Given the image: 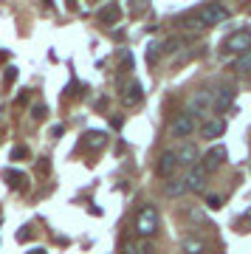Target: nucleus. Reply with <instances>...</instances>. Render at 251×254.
I'll return each instance as SVG.
<instances>
[{
    "mask_svg": "<svg viewBox=\"0 0 251 254\" xmlns=\"http://www.w3.org/2000/svg\"><path fill=\"white\" fill-rule=\"evenodd\" d=\"M135 232L141 237H153L158 232V209L150 206V203L138 209V215H135Z\"/></svg>",
    "mask_w": 251,
    "mask_h": 254,
    "instance_id": "obj_1",
    "label": "nucleus"
},
{
    "mask_svg": "<svg viewBox=\"0 0 251 254\" xmlns=\"http://www.w3.org/2000/svg\"><path fill=\"white\" fill-rule=\"evenodd\" d=\"M223 51L226 54H249L251 51V31L249 28H240V31H234L223 40Z\"/></svg>",
    "mask_w": 251,
    "mask_h": 254,
    "instance_id": "obj_2",
    "label": "nucleus"
},
{
    "mask_svg": "<svg viewBox=\"0 0 251 254\" xmlns=\"http://www.w3.org/2000/svg\"><path fill=\"white\" fill-rule=\"evenodd\" d=\"M229 14H232V11L226 9L223 3H206L203 9L197 11V17H200L203 26H220L223 20H229Z\"/></svg>",
    "mask_w": 251,
    "mask_h": 254,
    "instance_id": "obj_3",
    "label": "nucleus"
},
{
    "mask_svg": "<svg viewBox=\"0 0 251 254\" xmlns=\"http://www.w3.org/2000/svg\"><path fill=\"white\" fill-rule=\"evenodd\" d=\"M189 116H206L209 110L215 108V91H197L189 99Z\"/></svg>",
    "mask_w": 251,
    "mask_h": 254,
    "instance_id": "obj_4",
    "label": "nucleus"
},
{
    "mask_svg": "<svg viewBox=\"0 0 251 254\" xmlns=\"http://www.w3.org/2000/svg\"><path fill=\"white\" fill-rule=\"evenodd\" d=\"M209 173L203 170V164H195V167H189L187 175H184V181H187V190L189 192H200L203 190V184H206Z\"/></svg>",
    "mask_w": 251,
    "mask_h": 254,
    "instance_id": "obj_5",
    "label": "nucleus"
},
{
    "mask_svg": "<svg viewBox=\"0 0 251 254\" xmlns=\"http://www.w3.org/2000/svg\"><path fill=\"white\" fill-rule=\"evenodd\" d=\"M122 102H125L127 108H135V105L144 102V91L135 79H127L125 85H122Z\"/></svg>",
    "mask_w": 251,
    "mask_h": 254,
    "instance_id": "obj_6",
    "label": "nucleus"
},
{
    "mask_svg": "<svg viewBox=\"0 0 251 254\" xmlns=\"http://www.w3.org/2000/svg\"><path fill=\"white\" fill-rule=\"evenodd\" d=\"M226 133V122L220 116H206L200 122V138H220Z\"/></svg>",
    "mask_w": 251,
    "mask_h": 254,
    "instance_id": "obj_7",
    "label": "nucleus"
},
{
    "mask_svg": "<svg viewBox=\"0 0 251 254\" xmlns=\"http://www.w3.org/2000/svg\"><path fill=\"white\" fill-rule=\"evenodd\" d=\"M170 133H172L175 138H184V136H189V133H195V116H189V113H181L178 119H172Z\"/></svg>",
    "mask_w": 251,
    "mask_h": 254,
    "instance_id": "obj_8",
    "label": "nucleus"
},
{
    "mask_svg": "<svg viewBox=\"0 0 251 254\" xmlns=\"http://www.w3.org/2000/svg\"><path fill=\"white\" fill-rule=\"evenodd\" d=\"M175 170H178V158H175L172 150H167V153L158 158V164H155V175H158V178H170Z\"/></svg>",
    "mask_w": 251,
    "mask_h": 254,
    "instance_id": "obj_9",
    "label": "nucleus"
},
{
    "mask_svg": "<svg viewBox=\"0 0 251 254\" xmlns=\"http://www.w3.org/2000/svg\"><path fill=\"white\" fill-rule=\"evenodd\" d=\"M226 158H229L226 147H212V150L203 155V161H200V164H203V170H206V173H215V170L226 161Z\"/></svg>",
    "mask_w": 251,
    "mask_h": 254,
    "instance_id": "obj_10",
    "label": "nucleus"
},
{
    "mask_svg": "<svg viewBox=\"0 0 251 254\" xmlns=\"http://www.w3.org/2000/svg\"><path fill=\"white\" fill-rule=\"evenodd\" d=\"M181 252L184 254H212L206 240H200V237H195V235H187L181 240Z\"/></svg>",
    "mask_w": 251,
    "mask_h": 254,
    "instance_id": "obj_11",
    "label": "nucleus"
},
{
    "mask_svg": "<svg viewBox=\"0 0 251 254\" xmlns=\"http://www.w3.org/2000/svg\"><path fill=\"white\" fill-rule=\"evenodd\" d=\"M175 158H178V164L181 167H195L197 164V147L195 144H181L178 150H175Z\"/></svg>",
    "mask_w": 251,
    "mask_h": 254,
    "instance_id": "obj_12",
    "label": "nucleus"
},
{
    "mask_svg": "<svg viewBox=\"0 0 251 254\" xmlns=\"http://www.w3.org/2000/svg\"><path fill=\"white\" fill-rule=\"evenodd\" d=\"M232 102H234V88H220V91H215V108L217 113H226V110L232 108Z\"/></svg>",
    "mask_w": 251,
    "mask_h": 254,
    "instance_id": "obj_13",
    "label": "nucleus"
},
{
    "mask_svg": "<svg viewBox=\"0 0 251 254\" xmlns=\"http://www.w3.org/2000/svg\"><path fill=\"white\" fill-rule=\"evenodd\" d=\"M82 138H85V144H88L90 150H102V147L108 144V136H105L102 130H88Z\"/></svg>",
    "mask_w": 251,
    "mask_h": 254,
    "instance_id": "obj_14",
    "label": "nucleus"
},
{
    "mask_svg": "<svg viewBox=\"0 0 251 254\" xmlns=\"http://www.w3.org/2000/svg\"><path fill=\"white\" fill-rule=\"evenodd\" d=\"M3 181L9 184L11 190H26V175L17 170H3Z\"/></svg>",
    "mask_w": 251,
    "mask_h": 254,
    "instance_id": "obj_15",
    "label": "nucleus"
},
{
    "mask_svg": "<svg viewBox=\"0 0 251 254\" xmlns=\"http://www.w3.org/2000/svg\"><path fill=\"white\" fill-rule=\"evenodd\" d=\"M119 17H122V9H119V6H108V9L99 11V20H102L105 26H110V23H119Z\"/></svg>",
    "mask_w": 251,
    "mask_h": 254,
    "instance_id": "obj_16",
    "label": "nucleus"
},
{
    "mask_svg": "<svg viewBox=\"0 0 251 254\" xmlns=\"http://www.w3.org/2000/svg\"><path fill=\"white\" fill-rule=\"evenodd\" d=\"M164 192H167V195H170V198H181V195H187V181H184V178H178V181H170V184H167V190H164Z\"/></svg>",
    "mask_w": 251,
    "mask_h": 254,
    "instance_id": "obj_17",
    "label": "nucleus"
},
{
    "mask_svg": "<svg viewBox=\"0 0 251 254\" xmlns=\"http://www.w3.org/2000/svg\"><path fill=\"white\" fill-rule=\"evenodd\" d=\"M234 71H240V73H251V51L249 54H243L237 63H234Z\"/></svg>",
    "mask_w": 251,
    "mask_h": 254,
    "instance_id": "obj_18",
    "label": "nucleus"
},
{
    "mask_svg": "<svg viewBox=\"0 0 251 254\" xmlns=\"http://www.w3.org/2000/svg\"><path fill=\"white\" fill-rule=\"evenodd\" d=\"M161 54H164V43H150V46H147V60H150V63H155Z\"/></svg>",
    "mask_w": 251,
    "mask_h": 254,
    "instance_id": "obj_19",
    "label": "nucleus"
},
{
    "mask_svg": "<svg viewBox=\"0 0 251 254\" xmlns=\"http://www.w3.org/2000/svg\"><path fill=\"white\" fill-rule=\"evenodd\" d=\"M197 26H203L197 14H195V17H189V14H187V17H181V20H178V28H197Z\"/></svg>",
    "mask_w": 251,
    "mask_h": 254,
    "instance_id": "obj_20",
    "label": "nucleus"
},
{
    "mask_svg": "<svg viewBox=\"0 0 251 254\" xmlns=\"http://www.w3.org/2000/svg\"><path fill=\"white\" fill-rule=\"evenodd\" d=\"M122 254H141V249L135 243H125V249H122Z\"/></svg>",
    "mask_w": 251,
    "mask_h": 254,
    "instance_id": "obj_21",
    "label": "nucleus"
},
{
    "mask_svg": "<svg viewBox=\"0 0 251 254\" xmlns=\"http://www.w3.org/2000/svg\"><path fill=\"white\" fill-rule=\"evenodd\" d=\"M26 153H28L26 147H14V150H11V158H23Z\"/></svg>",
    "mask_w": 251,
    "mask_h": 254,
    "instance_id": "obj_22",
    "label": "nucleus"
},
{
    "mask_svg": "<svg viewBox=\"0 0 251 254\" xmlns=\"http://www.w3.org/2000/svg\"><path fill=\"white\" fill-rule=\"evenodd\" d=\"M31 113H34V119H43V116H45V108H40V105H34V108H31Z\"/></svg>",
    "mask_w": 251,
    "mask_h": 254,
    "instance_id": "obj_23",
    "label": "nucleus"
},
{
    "mask_svg": "<svg viewBox=\"0 0 251 254\" xmlns=\"http://www.w3.org/2000/svg\"><path fill=\"white\" fill-rule=\"evenodd\" d=\"M209 206L217 209V206H220V198H215V195H212V198H209Z\"/></svg>",
    "mask_w": 251,
    "mask_h": 254,
    "instance_id": "obj_24",
    "label": "nucleus"
},
{
    "mask_svg": "<svg viewBox=\"0 0 251 254\" xmlns=\"http://www.w3.org/2000/svg\"><path fill=\"white\" fill-rule=\"evenodd\" d=\"M28 254H45V252H43V249H31Z\"/></svg>",
    "mask_w": 251,
    "mask_h": 254,
    "instance_id": "obj_25",
    "label": "nucleus"
}]
</instances>
